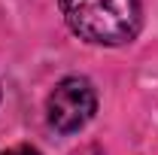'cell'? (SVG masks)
Returning <instances> with one entry per match:
<instances>
[{
	"label": "cell",
	"instance_id": "cell-3",
	"mask_svg": "<svg viewBox=\"0 0 158 155\" xmlns=\"http://www.w3.org/2000/svg\"><path fill=\"white\" fill-rule=\"evenodd\" d=\"M0 155H40V149L27 146V143H19V146H9L6 152H0Z\"/></svg>",
	"mask_w": 158,
	"mask_h": 155
},
{
	"label": "cell",
	"instance_id": "cell-2",
	"mask_svg": "<svg viewBox=\"0 0 158 155\" xmlns=\"http://www.w3.org/2000/svg\"><path fill=\"white\" fill-rule=\"evenodd\" d=\"M98 110V91L85 76H67L49 91L46 100V119L61 134L82 131Z\"/></svg>",
	"mask_w": 158,
	"mask_h": 155
},
{
	"label": "cell",
	"instance_id": "cell-1",
	"mask_svg": "<svg viewBox=\"0 0 158 155\" xmlns=\"http://www.w3.org/2000/svg\"><path fill=\"white\" fill-rule=\"evenodd\" d=\"M67 27L94 46H125L140 34V0H61Z\"/></svg>",
	"mask_w": 158,
	"mask_h": 155
}]
</instances>
